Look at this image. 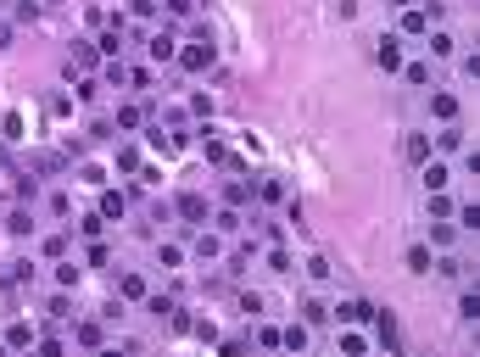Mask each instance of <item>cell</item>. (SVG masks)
<instances>
[{
	"label": "cell",
	"mask_w": 480,
	"mask_h": 357,
	"mask_svg": "<svg viewBox=\"0 0 480 357\" xmlns=\"http://www.w3.org/2000/svg\"><path fill=\"white\" fill-rule=\"evenodd\" d=\"M117 290H123L128 301H140V296H146V279H140V274H123V279H117Z\"/></svg>",
	"instance_id": "cell-12"
},
{
	"label": "cell",
	"mask_w": 480,
	"mask_h": 357,
	"mask_svg": "<svg viewBox=\"0 0 480 357\" xmlns=\"http://www.w3.org/2000/svg\"><path fill=\"white\" fill-rule=\"evenodd\" d=\"M408 268L413 274H430V246H408Z\"/></svg>",
	"instance_id": "cell-13"
},
{
	"label": "cell",
	"mask_w": 480,
	"mask_h": 357,
	"mask_svg": "<svg viewBox=\"0 0 480 357\" xmlns=\"http://www.w3.org/2000/svg\"><path fill=\"white\" fill-rule=\"evenodd\" d=\"M0 168H6V146H0Z\"/></svg>",
	"instance_id": "cell-36"
},
{
	"label": "cell",
	"mask_w": 480,
	"mask_h": 357,
	"mask_svg": "<svg viewBox=\"0 0 480 357\" xmlns=\"http://www.w3.org/2000/svg\"><path fill=\"white\" fill-rule=\"evenodd\" d=\"M279 196H285L279 178H263V185H257V201H279Z\"/></svg>",
	"instance_id": "cell-21"
},
{
	"label": "cell",
	"mask_w": 480,
	"mask_h": 357,
	"mask_svg": "<svg viewBox=\"0 0 480 357\" xmlns=\"http://www.w3.org/2000/svg\"><path fill=\"white\" fill-rule=\"evenodd\" d=\"M212 223H218V229H224V235H235V229H240V212H235V207H224V212H218Z\"/></svg>",
	"instance_id": "cell-20"
},
{
	"label": "cell",
	"mask_w": 480,
	"mask_h": 357,
	"mask_svg": "<svg viewBox=\"0 0 480 357\" xmlns=\"http://www.w3.org/2000/svg\"><path fill=\"white\" fill-rule=\"evenodd\" d=\"M101 229H106V218H101V212H90V218L78 223V235H90V240H101Z\"/></svg>",
	"instance_id": "cell-17"
},
{
	"label": "cell",
	"mask_w": 480,
	"mask_h": 357,
	"mask_svg": "<svg viewBox=\"0 0 480 357\" xmlns=\"http://www.w3.org/2000/svg\"><path fill=\"white\" fill-rule=\"evenodd\" d=\"M179 212H185L190 223H201V218H207V196H196V190H185V196H179Z\"/></svg>",
	"instance_id": "cell-5"
},
{
	"label": "cell",
	"mask_w": 480,
	"mask_h": 357,
	"mask_svg": "<svg viewBox=\"0 0 480 357\" xmlns=\"http://www.w3.org/2000/svg\"><path fill=\"white\" fill-rule=\"evenodd\" d=\"M424 185L442 196V190H447V168H442V162H424Z\"/></svg>",
	"instance_id": "cell-11"
},
{
	"label": "cell",
	"mask_w": 480,
	"mask_h": 357,
	"mask_svg": "<svg viewBox=\"0 0 480 357\" xmlns=\"http://www.w3.org/2000/svg\"><path fill=\"white\" fill-rule=\"evenodd\" d=\"M117 128H140V106H117Z\"/></svg>",
	"instance_id": "cell-25"
},
{
	"label": "cell",
	"mask_w": 480,
	"mask_h": 357,
	"mask_svg": "<svg viewBox=\"0 0 480 357\" xmlns=\"http://www.w3.org/2000/svg\"><path fill=\"white\" fill-rule=\"evenodd\" d=\"M73 67H95V45L90 39H73V56H67V73Z\"/></svg>",
	"instance_id": "cell-4"
},
{
	"label": "cell",
	"mask_w": 480,
	"mask_h": 357,
	"mask_svg": "<svg viewBox=\"0 0 480 357\" xmlns=\"http://www.w3.org/2000/svg\"><path fill=\"white\" fill-rule=\"evenodd\" d=\"M56 285H62V290H73V285H78V268H73V262H62V268H56Z\"/></svg>",
	"instance_id": "cell-27"
},
{
	"label": "cell",
	"mask_w": 480,
	"mask_h": 357,
	"mask_svg": "<svg viewBox=\"0 0 480 357\" xmlns=\"http://www.w3.org/2000/svg\"><path fill=\"white\" fill-rule=\"evenodd\" d=\"M301 319H308V324H324L330 312H324V301H313V296H308V301H301Z\"/></svg>",
	"instance_id": "cell-18"
},
{
	"label": "cell",
	"mask_w": 480,
	"mask_h": 357,
	"mask_svg": "<svg viewBox=\"0 0 480 357\" xmlns=\"http://www.w3.org/2000/svg\"><path fill=\"white\" fill-rule=\"evenodd\" d=\"M179 51H173V34H151V62H173Z\"/></svg>",
	"instance_id": "cell-7"
},
{
	"label": "cell",
	"mask_w": 480,
	"mask_h": 357,
	"mask_svg": "<svg viewBox=\"0 0 480 357\" xmlns=\"http://www.w3.org/2000/svg\"><path fill=\"white\" fill-rule=\"evenodd\" d=\"M6 229H12V235H28V212H23V207H17L12 218H6Z\"/></svg>",
	"instance_id": "cell-29"
},
{
	"label": "cell",
	"mask_w": 480,
	"mask_h": 357,
	"mask_svg": "<svg viewBox=\"0 0 480 357\" xmlns=\"http://www.w3.org/2000/svg\"><path fill=\"white\" fill-rule=\"evenodd\" d=\"M28 341H34V330H28V324H12V330H6V346H12V352H23Z\"/></svg>",
	"instance_id": "cell-14"
},
{
	"label": "cell",
	"mask_w": 480,
	"mask_h": 357,
	"mask_svg": "<svg viewBox=\"0 0 480 357\" xmlns=\"http://www.w3.org/2000/svg\"><path fill=\"white\" fill-rule=\"evenodd\" d=\"M0 128H6V140H23V112H6V123H0Z\"/></svg>",
	"instance_id": "cell-26"
},
{
	"label": "cell",
	"mask_w": 480,
	"mask_h": 357,
	"mask_svg": "<svg viewBox=\"0 0 480 357\" xmlns=\"http://www.w3.org/2000/svg\"><path fill=\"white\" fill-rule=\"evenodd\" d=\"M34 357H62V341H39V352Z\"/></svg>",
	"instance_id": "cell-34"
},
{
	"label": "cell",
	"mask_w": 480,
	"mask_h": 357,
	"mask_svg": "<svg viewBox=\"0 0 480 357\" xmlns=\"http://www.w3.org/2000/svg\"><path fill=\"white\" fill-rule=\"evenodd\" d=\"M391 6H408V0H391Z\"/></svg>",
	"instance_id": "cell-37"
},
{
	"label": "cell",
	"mask_w": 480,
	"mask_h": 357,
	"mask_svg": "<svg viewBox=\"0 0 480 357\" xmlns=\"http://www.w3.org/2000/svg\"><path fill=\"white\" fill-rule=\"evenodd\" d=\"M341 352L346 357H363V335H341Z\"/></svg>",
	"instance_id": "cell-31"
},
{
	"label": "cell",
	"mask_w": 480,
	"mask_h": 357,
	"mask_svg": "<svg viewBox=\"0 0 480 357\" xmlns=\"http://www.w3.org/2000/svg\"><path fill=\"white\" fill-rule=\"evenodd\" d=\"M335 319H341V324H363V319H374V307H369L363 296H352V301H341V307H335Z\"/></svg>",
	"instance_id": "cell-3"
},
{
	"label": "cell",
	"mask_w": 480,
	"mask_h": 357,
	"mask_svg": "<svg viewBox=\"0 0 480 357\" xmlns=\"http://www.w3.org/2000/svg\"><path fill=\"white\" fill-rule=\"evenodd\" d=\"M408 162H430V140H424V134H408Z\"/></svg>",
	"instance_id": "cell-10"
},
{
	"label": "cell",
	"mask_w": 480,
	"mask_h": 357,
	"mask_svg": "<svg viewBox=\"0 0 480 357\" xmlns=\"http://www.w3.org/2000/svg\"><path fill=\"white\" fill-rule=\"evenodd\" d=\"M162 6H168L173 17H190V6H196V0H162Z\"/></svg>",
	"instance_id": "cell-33"
},
{
	"label": "cell",
	"mask_w": 480,
	"mask_h": 357,
	"mask_svg": "<svg viewBox=\"0 0 480 357\" xmlns=\"http://www.w3.org/2000/svg\"><path fill=\"white\" fill-rule=\"evenodd\" d=\"M123 212H128V201L117 190H101V218H123Z\"/></svg>",
	"instance_id": "cell-9"
},
{
	"label": "cell",
	"mask_w": 480,
	"mask_h": 357,
	"mask_svg": "<svg viewBox=\"0 0 480 357\" xmlns=\"http://www.w3.org/2000/svg\"><path fill=\"white\" fill-rule=\"evenodd\" d=\"M179 62H185V73L212 67V39H201V45H190V51H179Z\"/></svg>",
	"instance_id": "cell-2"
},
{
	"label": "cell",
	"mask_w": 480,
	"mask_h": 357,
	"mask_svg": "<svg viewBox=\"0 0 480 357\" xmlns=\"http://www.w3.org/2000/svg\"><path fill=\"white\" fill-rule=\"evenodd\" d=\"M435 146H442V151H458V146H464V128H442V134H435Z\"/></svg>",
	"instance_id": "cell-19"
},
{
	"label": "cell",
	"mask_w": 480,
	"mask_h": 357,
	"mask_svg": "<svg viewBox=\"0 0 480 357\" xmlns=\"http://www.w3.org/2000/svg\"><path fill=\"white\" fill-rule=\"evenodd\" d=\"M402 34H430V12H402Z\"/></svg>",
	"instance_id": "cell-8"
},
{
	"label": "cell",
	"mask_w": 480,
	"mask_h": 357,
	"mask_svg": "<svg viewBox=\"0 0 480 357\" xmlns=\"http://www.w3.org/2000/svg\"><path fill=\"white\" fill-rule=\"evenodd\" d=\"M458 312H464V319H480V296L464 290V296H458Z\"/></svg>",
	"instance_id": "cell-23"
},
{
	"label": "cell",
	"mask_w": 480,
	"mask_h": 357,
	"mask_svg": "<svg viewBox=\"0 0 480 357\" xmlns=\"http://www.w3.org/2000/svg\"><path fill=\"white\" fill-rule=\"evenodd\" d=\"M151 312L157 319H173V296H151Z\"/></svg>",
	"instance_id": "cell-32"
},
{
	"label": "cell",
	"mask_w": 480,
	"mask_h": 357,
	"mask_svg": "<svg viewBox=\"0 0 480 357\" xmlns=\"http://www.w3.org/2000/svg\"><path fill=\"white\" fill-rule=\"evenodd\" d=\"M101 357H117V352H101Z\"/></svg>",
	"instance_id": "cell-38"
},
{
	"label": "cell",
	"mask_w": 480,
	"mask_h": 357,
	"mask_svg": "<svg viewBox=\"0 0 480 357\" xmlns=\"http://www.w3.org/2000/svg\"><path fill=\"white\" fill-rule=\"evenodd\" d=\"M279 346H290V352H301V346H308V330H301V324H290V330L279 335Z\"/></svg>",
	"instance_id": "cell-15"
},
{
	"label": "cell",
	"mask_w": 480,
	"mask_h": 357,
	"mask_svg": "<svg viewBox=\"0 0 480 357\" xmlns=\"http://www.w3.org/2000/svg\"><path fill=\"white\" fill-rule=\"evenodd\" d=\"M430 112L442 117V123H453V117H458V95H447V89H442V95H430Z\"/></svg>",
	"instance_id": "cell-6"
},
{
	"label": "cell",
	"mask_w": 480,
	"mask_h": 357,
	"mask_svg": "<svg viewBox=\"0 0 480 357\" xmlns=\"http://www.w3.org/2000/svg\"><path fill=\"white\" fill-rule=\"evenodd\" d=\"M374 62H380L385 73H397V67H402V39H397V34H385V39H380V51H374Z\"/></svg>",
	"instance_id": "cell-1"
},
{
	"label": "cell",
	"mask_w": 480,
	"mask_h": 357,
	"mask_svg": "<svg viewBox=\"0 0 480 357\" xmlns=\"http://www.w3.org/2000/svg\"><path fill=\"white\" fill-rule=\"evenodd\" d=\"M6 39H12V28H6V23H0V45H6Z\"/></svg>",
	"instance_id": "cell-35"
},
{
	"label": "cell",
	"mask_w": 480,
	"mask_h": 357,
	"mask_svg": "<svg viewBox=\"0 0 480 357\" xmlns=\"http://www.w3.org/2000/svg\"><path fill=\"white\" fill-rule=\"evenodd\" d=\"M224 196H229V207H246V201H251V185H246V178H235Z\"/></svg>",
	"instance_id": "cell-16"
},
{
	"label": "cell",
	"mask_w": 480,
	"mask_h": 357,
	"mask_svg": "<svg viewBox=\"0 0 480 357\" xmlns=\"http://www.w3.org/2000/svg\"><path fill=\"white\" fill-rule=\"evenodd\" d=\"M430 51L435 56H453V34H430Z\"/></svg>",
	"instance_id": "cell-28"
},
{
	"label": "cell",
	"mask_w": 480,
	"mask_h": 357,
	"mask_svg": "<svg viewBox=\"0 0 480 357\" xmlns=\"http://www.w3.org/2000/svg\"><path fill=\"white\" fill-rule=\"evenodd\" d=\"M402 73H408V84H430V62H408Z\"/></svg>",
	"instance_id": "cell-24"
},
{
	"label": "cell",
	"mask_w": 480,
	"mask_h": 357,
	"mask_svg": "<svg viewBox=\"0 0 480 357\" xmlns=\"http://www.w3.org/2000/svg\"><path fill=\"white\" fill-rule=\"evenodd\" d=\"M458 223H464V229H480V201H469V207H458Z\"/></svg>",
	"instance_id": "cell-22"
},
{
	"label": "cell",
	"mask_w": 480,
	"mask_h": 357,
	"mask_svg": "<svg viewBox=\"0 0 480 357\" xmlns=\"http://www.w3.org/2000/svg\"><path fill=\"white\" fill-rule=\"evenodd\" d=\"M73 335H78V341H84V346H95V341H101V324H78V330H73Z\"/></svg>",
	"instance_id": "cell-30"
}]
</instances>
